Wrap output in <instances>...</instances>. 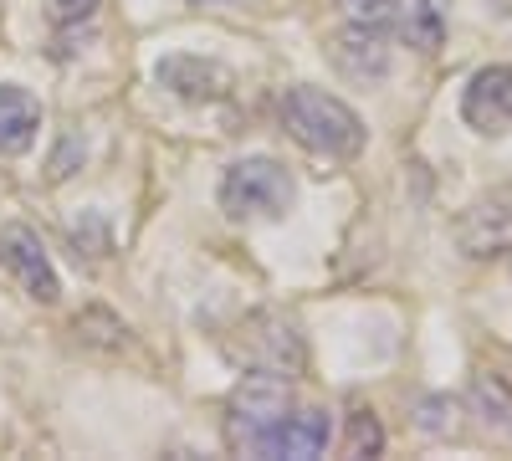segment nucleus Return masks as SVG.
<instances>
[{"mask_svg":"<svg viewBox=\"0 0 512 461\" xmlns=\"http://www.w3.org/2000/svg\"><path fill=\"white\" fill-rule=\"evenodd\" d=\"M328 441H333L328 410H313V405L297 410V405H292L282 421H277L262 441H256L251 456H262V461H313V456L328 451Z\"/></svg>","mask_w":512,"mask_h":461,"instance_id":"obj_6","label":"nucleus"},{"mask_svg":"<svg viewBox=\"0 0 512 461\" xmlns=\"http://www.w3.org/2000/svg\"><path fill=\"white\" fill-rule=\"evenodd\" d=\"M384 36H400L410 41L415 52H436L441 47V11L431 6V0H390V16H384Z\"/></svg>","mask_w":512,"mask_h":461,"instance_id":"obj_12","label":"nucleus"},{"mask_svg":"<svg viewBox=\"0 0 512 461\" xmlns=\"http://www.w3.org/2000/svg\"><path fill=\"white\" fill-rule=\"evenodd\" d=\"M0 267L16 277V287L26 292L31 303H57L62 298V277L47 257L41 236L26 226V221H6L0 226Z\"/></svg>","mask_w":512,"mask_h":461,"instance_id":"obj_5","label":"nucleus"},{"mask_svg":"<svg viewBox=\"0 0 512 461\" xmlns=\"http://www.w3.org/2000/svg\"><path fill=\"white\" fill-rule=\"evenodd\" d=\"M456 241L466 257H502V251H512V190H492L466 205L456 221Z\"/></svg>","mask_w":512,"mask_h":461,"instance_id":"obj_8","label":"nucleus"},{"mask_svg":"<svg viewBox=\"0 0 512 461\" xmlns=\"http://www.w3.org/2000/svg\"><path fill=\"white\" fill-rule=\"evenodd\" d=\"M477 405H482L487 421H507V390L497 380H487V374L477 380Z\"/></svg>","mask_w":512,"mask_h":461,"instance_id":"obj_17","label":"nucleus"},{"mask_svg":"<svg viewBox=\"0 0 512 461\" xmlns=\"http://www.w3.org/2000/svg\"><path fill=\"white\" fill-rule=\"evenodd\" d=\"M72 333H77V339H88V344H98V349H118V344H123V323H118L113 313H103V308L77 313Z\"/></svg>","mask_w":512,"mask_h":461,"instance_id":"obj_13","label":"nucleus"},{"mask_svg":"<svg viewBox=\"0 0 512 461\" xmlns=\"http://www.w3.org/2000/svg\"><path fill=\"white\" fill-rule=\"evenodd\" d=\"M333 62L344 67L354 82H379L390 72V47H384V31L374 26H349L344 36H333Z\"/></svg>","mask_w":512,"mask_h":461,"instance_id":"obj_11","label":"nucleus"},{"mask_svg":"<svg viewBox=\"0 0 512 461\" xmlns=\"http://www.w3.org/2000/svg\"><path fill=\"white\" fill-rule=\"evenodd\" d=\"M297 200V180L287 175V164L251 154L236 159L221 175V211L231 221H282Z\"/></svg>","mask_w":512,"mask_h":461,"instance_id":"obj_2","label":"nucleus"},{"mask_svg":"<svg viewBox=\"0 0 512 461\" xmlns=\"http://www.w3.org/2000/svg\"><path fill=\"white\" fill-rule=\"evenodd\" d=\"M52 6H57L62 21H88V16L103 6V0H52Z\"/></svg>","mask_w":512,"mask_h":461,"instance_id":"obj_18","label":"nucleus"},{"mask_svg":"<svg viewBox=\"0 0 512 461\" xmlns=\"http://www.w3.org/2000/svg\"><path fill=\"white\" fill-rule=\"evenodd\" d=\"M154 77H159V88H169V93L185 98V103H221L231 93V82H236L231 67L210 62V57H190V52L164 57L154 67Z\"/></svg>","mask_w":512,"mask_h":461,"instance_id":"obj_9","label":"nucleus"},{"mask_svg":"<svg viewBox=\"0 0 512 461\" xmlns=\"http://www.w3.org/2000/svg\"><path fill=\"white\" fill-rule=\"evenodd\" d=\"M292 410V380H277V374H246L236 385L231 405H226V446L251 456L256 441H262L282 415Z\"/></svg>","mask_w":512,"mask_h":461,"instance_id":"obj_4","label":"nucleus"},{"mask_svg":"<svg viewBox=\"0 0 512 461\" xmlns=\"http://www.w3.org/2000/svg\"><path fill=\"white\" fill-rule=\"evenodd\" d=\"M461 118H466V129H477L487 139L507 134L512 129V67H502V62L477 67L461 93Z\"/></svg>","mask_w":512,"mask_h":461,"instance_id":"obj_7","label":"nucleus"},{"mask_svg":"<svg viewBox=\"0 0 512 461\" xmlns=\"http://www.w3.org/2000/svg\"><path fill=\"white\" fill-rule=\"evenodd\" d=\"M41 134V103L21 82H0V159H16Z\"/></svg>","mask_w":512,"mask_h":461,"instance_id":"obj_10","label":"nucleus"},{"mask_svg":"<svg viewBox=\"0 0 512 461\" xmlns=\"http://www.w3.org/2000/svg\"><path fill=\"white\" fill-rule=\"evenodd\" d=\"M384 451V431H379V421H374V410H354L349 415V456H379Z\"/></svg>","mask_w":512,"mask_h":461,"instance_id":"obj_14","label":"nucleus"},{"mask_svg":"<svg viewBox=\"0 0 512 461\" xmlns=\"http://www.w3.org/2000/svg\"><path fill=\"white\" fill-rule=\"evenodd\" d=\"M226 354L246 374H277V380H292V374H303V364H308L303 333H297L282 313H246L241 328L226 339Z\"/></svg>","mask_w":512,"mask_h":461,"instance_id":"obj_3","label":"nucleus"},{"mask_svg":"<svg viewBox=\"0 0 512 461\" xmlns=\"http://www.w3.org/2000/svg\"><path fill=\"white\" fill-rule=\"evenodd\" d=\"M456 426V400L436 395V400H425L420 405V431H431V436H446Z\"/></svg>","mask_w":512,"mask_h":461,"instance_id":"obj_15","label":"nucleus"},{"mask_svg":"<svg viewBox=\"0 0 512 461\" xmlns=\"http://www.w3.org/2000/svg\"><path fill=\"white\" fill-rule=\"evenodd\" d=\"M338 6L354 26H374V31H384V16H390V0H338Z\"/></svg>","mask_w":512,"mask_h":461,"instance_id":"obj_16","label":"nucleus"},{"mask_svg":"<svg viewBox=\"0 0 512 461\" xmlns=\"http://www.w3.org/2000/svg\"><path fill=\"white\" fill-rule=\"evenodd\" d=\"M277 118L318 159H354V154H364V139H369L364 118L323 88H287L277 103Z\"/></svg>","mask_w":512,"mask_h":461,"instance_id":"obj_1","label":"nucleus"}]
</instances>
